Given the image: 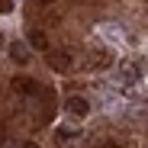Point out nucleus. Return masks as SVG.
Masks as SVG:
<instances>
[{"mask_svg":"<svg viewBox=\"0 0 148 148\" xmlns=\"http://www.w3.org/2000/svg\"><path fill=\"white\" fill-rule=\"evenodd\" d=\"M48 64H52L55 71H71V55L68 52H61V48H48Z\"/></svg>","mask_w":148,"mask_h":148,"instance_id":"nucleus-1","label":"nucleus"},{"mask_svg":"<svg viewBox=\"0 0 148 148\" xmlns=\"http://www.w3.org/2000/svg\"><path fill=\"white\" fill-rule=\"evenodd\" d=\"M0 45H3V39H0Z\"/></svg>","mask_w":148,"mask_h":148,"instance_id":"nucleus-11","label":"nucleus"},{"mask_svg":"<svg viewBox=\"0 0 148 148\" xmlns=\"http://www.w3.org/2000/svg\"><path fill=\"white\" fill-rule=\"evenodd\" d=\"M138 71H142V64H122V77L132 84V81H138Z\"/></svg>","mask_w":148,"mask_h":148,"instance_id":"nucleus-6","label":"nucleus"},{"mask_svg":"<svg viewBox=\"0 0 148 148\" xmlns=\"http://www.w3.org/2000/svg\"><path fill=\"white\" fill-rule=\"evenodd\" d=\"M19 148H39V145H36V142H23Z\"/></svg>","mask_w":148,"mask_h":148,"instance_id":"nucleus-9","label":"nucleus"},{"mask_svg":"<svg viewBox=\"0 0 148 148\" xmlns=\"http://www.w3.org/2000/svg\"><path fill=\"white\" fill-rule=\"evenodd\" d=\"M10 58H13L16 64H26V61H29V45H26V42H13V45H10Z\"/></svg>","mask_w":148,"mask_h":148,"instance_id":"nucleus-3","label":"nucleus"},{"mask_svg":"<svg viewBox=\"0 0 148 148\" xmlns=\"http://www.w3.org/2000/svg\"><path fill=\"white\" fill-rule=\"evenodd\" d=\"M58 135H61V138H77L81 132H77V129H71V126H61V132H58Z\"/></svg>","mask_w":148,"mask_h":148,"instance_id":"nucleus-7","label":"nucleus"},{"mask_svg":"<svg viewBox=\"0 0 148 148\" xmlns=\"http://www.w3.org/2000/svg\"><path fill=\"white\" fill-rule=\"evenodd\" d=\"M39 3H55V0H39Z\"/></svg>","mask_w":148,"mask_h":148,"instance_id":"nucleus-10","label":"nucleus"},{"mask_svg":"<svg viewBox=\"0 0 148 148\" xmlns=\"http://www.w3.org/2000/svg\"><path fill=\"white\" fill-rule=\"evenodd\" d=\"M64 106H68L71 116H87V113H90V103L84 100V97H68V103H64Z\"/></svg>","mask_w":148,"mask_h":148,"instance_id":"nucleus-2","label":"nucleus"},{"mask_svg":"<svg viewBox=\"0 0 148 148\" xmlns=\"http://www.w3.org/2000/svg\"><path fill=\"white\" fill-rule=\"evenodd\" d=\"M29 45H32V48H42V52H48V39H45V32H42V29H32V32H29Z\"/></svg>","mask_w":148,"mask_h":148,"instance_id":"nucleus-5","label":"nucleus"},{"mask_svg":"<svg viewBox=\"0 0 148 148\" xmlns=\"http://www.w3.org/2000/svg\"><path fill=\"white\" fill-rule=\"evenodd\" d=\"M110 52H103V48H97V52H90V58H87V64L90 68H110Z\"/></svg>","mask_w":148,"mask_h":148,"instance_id":"nucleus-4","label":"nucleus"},{"mask_svg":"<svg viewBox=\"0 0 148 148\" xmlns=\"http://www.w3.org/2000/svg\"><path fill=\"white\" fill-rule=\"evenodd\" d=\"M13 10V0H0V13H10Z\"/></svg>","mask_w":148,"mask_h":148,"instance_id":"nucleus-8","label":"nucleus"}]
</instances>
